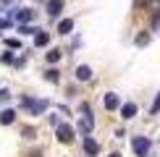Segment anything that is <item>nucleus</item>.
Instances as JSON below:
<instances>
[{
    "mask_svg": "<svg viewBox=\"0 0 160 157\" xmlns=\"http://www.w3.org/2000/svg\"><path fill=\"white\" fill-rule=\"evenodd\" d=\"M55 136H58V141H61V144H71V141H74V128H71L68 123H58Z\"/></svg>",
    "mask_w": 160,
    "mask_h": 157,
    "instance_id": "f257e3e1",
    "label": "nucleus"
},
{
    "mask_svg": "<svg viewBox=\"0 0 160 157\" xmlns=\"http://www.w3.org/2000/svg\"><path fill=\"white\" fill-rule=\"evenodd\" d=\"M131 147H134L137 157H147V152H150V139H147V136H134Z\"/></svg>",
    "mask_w": 160,
    "mask_h": 157,
    "instance_id": "f03ea898",
    "label": "nucleus"
},
{
    "mask_svg": "<svg viewBox=\"0 0 160 157\" xmlns=\"http://www.w3.org/2000/svg\"><path fill=\"white\" fill-rule=\"evenodd\" d=\"M21 105L26 110H32L34 115L42 113V110H48V102H45V100H32V97H21Z\"/></svg>",
    "mask_w": 160,
    "mask_h": 157,
    "instance_id": "7ed1b4c3",
    "label": "nucleus"
},
{
    "mask_svg": "<svg viewBox=\"0 0 160 157\" xmlns=\"http://www.w3.org/2000/svg\"><path fill=\"white\" fill-rule=\"evenodd\" d=\"M92 126H95V121H92V113H84V118H82V121H79V131H82L84 136H89Z\"/></svg>",
    "mask_w": 160,
    "mask_h": 157,
    "instance_id": "20e7f679",
    "label": "nucleus"
},
{
    "mask_svg": "<svg viewBox=\"0 0 160 157\" xmlns=\"http://www.w3.org/2000/svg\"><path fill=\"white\" fill-rule=\"evenodd\" d=\"M63 0H48V13H50V16L52 18H55V16H61V11H63Z\"/></svg>",
    "mask_w": 160,
    "mask_h": 157,
    "instance_id": "39448f33",
    "label": "nucleus"
},
{
    "mask_svg": "<svg viewBox=\"0 0 160 157\" xmlns=\"http://www.w3.org/2000/svg\"><path fill=\"white\" fill-rule=\"evenodd\" d=\"M134 115H137V105H134V102L121 105V118H123V121H131Z\"/></svg>",
    "mask_w": 160,
    "mask_h": 157,
    "instance_id": "423d86ee",
    "label": "nucleus"
},
{
    "mask_svg": "<svg viewBox=\"0 0 160 157\" xmlns=\"http://www.w3.org/2000/svg\"><path fill=\"white\" fill-rule=\"evenodd\" d=\"M84 152L89 155V157H95L100 152V147H97V141L95 139H89V136H84Z\"/></svg>",
    "mask_w": 160,
    "mask_h": 157,
    "instance_id": "0eeeda50",
    "label": "nucleus"
},
{
    "mask_svg": "<svg viewBox=\"0 0 160 157\" xmlns=\"http://www.w3.org/2000/svg\"><path fill=\"white\" fill-rule=\"evenodd\" d=\"M32 18H34V11H32V8H21V11H16V21L26 24V21H32Z\"/></svg>",
    "mask_w": 160,
    "mask_h": 157,
    "instance_id": "6e6552de",
    "label": "nucleus"
},
{
    "mask_svg": "<svg viewBox=\"0 0 160 157\" xmlns=\"http://www.w3.org/2000/svg\"><path fill=\"white\" fill-rule=\"evenodd\" d=\"M16 121V110H0V123L3 126H11Z\"/></svg>",
    "mask_w": 160,
    "mask_h": 157,
    "instance_id": "1a4fd4ad",
    "label": "nucleus"
},
{
    "mask_svg": "<svg viewBox=\"0 0 160 157\" xmlns=\"http://www.w3.org/2000/svg\"><path fill=\"white\" fill-rule=\"evenodd\" d=\"M76 78H79V81H89V78H92V68H89V65H79V68H76Z\"/></svg>",
    "mask_w": 160,
    "mask_h": 157,
    "instance_id": "9d476101",
    "label": "nucleus"
},
{
    "mask_svg": "<svg viewBox=\"0 0 160 157\" xmlns=\"http://www.w3.org/2000/svg\"><path fill=\"white\" fill-rule=\"evenodd\" d=\"M102 105H105V107H108V110H116L118 105H121V100H118V94H105Z\"/></svg>",
    "mask_w": 160,
    "mask_h": 157,
    "instance_id": "9b49d317",
    "label": "nucleus"
},
{
    "mask_svg": "<svg viewBox=\"0 0 160 157\" xmlns=\"http://www.w3.org/2000/svg\"><path fill=\"white\" fill-rule=\"evenodd\" d=\"M48 42H50V34H48V31H42V29H39L37 34H34V45H37V47H45Z\"/></svg>",
    "mask_w": 160,
    "mask_h": 157,
    "instance_id": "f8f14e48",
    "label": "nucleus"
},
{
    "mask_svg": "<svg viewBox=\"0 0 160 157\" xmlns=\"http://www.w3.org/2000/svg\"><path fill=\"white\" fill-rule=\"evenodd\" d=\"M71 29H74V21H71V18H63V21L58 24V31H61V34H68Z\"/></svg>",
    "mask_w": 160,
    "mask_h": 157,
    "instance_id": "ddd939ff",
    "label": "nucleus"
},
{
    "mask_svg": "<svg viewBox=\"0 0 160 157\" xmlns=\"http://www.w3.org/2000/svg\"><path fill=\"white\" fill-rule=\"evenodd\" d=\"M45 78H48V81H52V84H58V81H61V76H58V71H55V68L45 71Z\"/></svg>",
    "mask_w": 160,
    "mask_h": 157,
    "instance_id": "4468645a",
    "label": "nucleus"
},
{
    "mask_svg": "<svg viewBox=\"0 0 160 157\" xmlns=\"http://www.w3.org/2000/svg\"><path fill=\"white\" fill-rule=\"evenodd\" d=\"M147 42H150V31H142V34L137 37V47H144Z\"/></svg>",
    "mask_w": 160,
    "mask_h": 157,
    "instance_id": "2eb2a0df",
    "label": "nucleus"
},
{
    "mask_svg": "<svg viewBox=\"0 0 160 157\" xmlns=\"http://www.w3.org/2000/svg\"><path fill=\"white\" fill-rule=\"evenodd\" d=\"M61 60V50H50L48 52V63H58Z\"/></svg>",
    "mask_w": 160,
    "mask_h": 157,
    "instance_id": "dca6fc26",
    "label": "nucleus"
},
{
    "mask_svg": "<svg viewBox=\"0 0 160 157\" xmlns=\"http://www.w3.org/2000/svg\"><path fill=\"white\" fill-rule=\"evenodd\" d=\"M158 113H160V92H158L155 102H152V107H150V115H158Z\"/></svg>",
    "mask_w": 160,
    "mask_h": 157,
    "instance_id": "f3484780",
    "label": "nucleus"
},
{
    "mask_svg": "<svg viewBox=\"0 0 160 157\" xmlns=\"http://www.w3.org/2000/svg\"><path fill=\"white\" fill-rule=\"evenodd\" d=\"M39 29H34V26H18V34H37Z\"/></svg>",
    "mask_w": 160,
    "mask_h": 157,
    "instance_id": "a211bd4d",
    "label": "nucleus"
},
{
    "mask_svg": "<svg viewBox=\"0 0 160 157\" xmlns=\"http://www.w3.org/2000/svg\"><path fill=\"white\" fill-rule=\"evenodd\" d=\"M5 45H8V47H11V50H16V47H18V50H21V42H18V39H16V37H11V39H5Z\"/></svg>",
    "mask_w": 160,
    "mask_h": 157,
    "instance_id": "6ab92c4d",
    "label": "nucleus"
},
{
    "mask_svg": "<svg viewBox=\"0 0 160 157\" xmlns=\"http://www.w3.org/2000/svg\"><path fill=\"white\" fill-rule=\"evenodd\" d=\"M0 60H3V63H13V55H11V52H3V58H0Z\"/></svg>",
    "mask_w": 160,
    "mask_h": 157,
    "instance_id": "aec40b11",
    "label": "nucleus"
},
{
    "mask_svg": "<svg viewBox=\"0 0 160 157\" xmlns=\"http://www.w3.org/2000/svg\"><path fill=\"white\" fill-rule=\"evenodd\" d=\"M8 97H11L8 92H0V102H8Z\"/></svg>",
    "mask_w": 160,
    "mask_h": 157,
    "instance_id": "412c9836",
    "label": "nucleus"
},
{
    "mask_svg": "<svg viewBox=\"0 0 160 157\" xmlns=\"http://www.w3.org/2000/svg\"><path fill=\"white\" fill-rule=\"evenodd\" d=\"M8 26H11V24L5 21V18H0V29H8Z\"/></svg>",
    "mask_w": 160,
    "mask_h": 157,
    "instance_id": "4be33fe9",
    "label": "nucleus"
},
{
    "mask_svg": "<svg viewBox=\"0 0 160 157\" xmlns=\"http://www.w3.org/2000/svg\"><path fill=\"white\" fill-rule=\"evenodd\" d=\"M110 157H121V155H118V152H113V155H110Z\"/></svg>",
    "mask_w": 160,
    "mask_h": 157,
    "instance_id": "5701e85b",
    "label": "nucleus"
}]
</instances>
